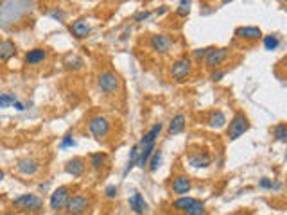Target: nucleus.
<instances>
[{
	"label": "nucleus",
	"instance_id": "obj_16",
	"mask_svg": "<svg viewBox=\"0 0 287 215\" xmlns=\"http://www.w3.org/2000/svg\"><path fill=\"white\" fill-rule=\"evenodd\" d=\"M185 128H187V117L183 113H176L173 119H171V122H169L167 135L169 137H176V135L183 133Z\"/></svg>",
	"mask_w": 287,
	"mask_h": 215
},
{
	"label": "nucleus",
	"instance_id": "obj_18",
	"mask_svg": "<svg viewBox=\"0 0 287 215\" xmlns=\"http://www.w3.org/2000/svg\"><path fill=\"white\" fill-rule=\"evenodd\" d=\"M18 49L14 45L13 40H0V61L2 63H7L16 56Z\"/></svg>",
	"mask_w": 287,
	"mask_h": 215
},
{
	"label": "nucleus",
	"instance_id": "obj_15",
	"mask_svg": "<svg viewBox=\"0 0 287 215\" xmlns=\"http://www.w3.org/2000/svg\"><path fill=\"white\" fill-rule=\"evenodd\" d=\"M187 161L194 169H206V167L212 163V156L206 151H196L187 156Z\"/></svg>",
	"mask_w": 287,
	"mask_h": 215
},
{
	"label": "nucleus",
	"instance_id": "obj_6",
	"mask_svg": "<svg viewBox=\"0 0 287 215\" xmlns=\"http://www.w3.org/2000/svg\"><path fill=\"white\" fill-rule=\"evenodd\" d=\"M173 45H174L173 38L169 36V34H164V32H156V34H153L149 38V49L158 56L169 54Z\"/></svg>",
	"mask_w": 287,
	"mask_h": 215
},
{
	"label": "nucleus",
	"instance_id": "obj_10",
	"mask_svg": "<svg viewBox=\"0 0 287 215\" xmlns=\"http://www.w3.org/2000/svg\"><path fill=\"white\" fill-rule=\"evenodd\" d=\"M70 197V188L69 187H58L54 190V192L50 194L49 197V206L52 212H60L65 208V205H67V201H69Z\"/></svg>",
	"mask_w": 287,
	"mask_h": 215
},
{
	"label": "nucleus",
	"instance_id": "obj_34",
	"mask_svg": "<svg viewBox=\"0 0 287 215\" xmlns=\"http://www.w3.org/2000/svg\"><path fill=\"white\" fill-rule=\"evenodd\" d=\"M149 16H151V11H140V13H137L135 16H133V20H135L137 23H140V22H146Z\"/></svg>",
	"mask_w": 287,
	"mask_h": 215
},
{
	"label": "nucleus",
	"instance_id": "obj_33",
	"mask_svg": "<svg viewBox=\"0 0 287 215\" xmlns=\"http://www.w3.org/2000/svg\"><path fill=\"white\" fill-rule=\"evenodd\" d=\"M76 145V140H74V135H65L63 137V140H61V143H60V147L61 149H69V147H74Z\"/></svg>",
	"mask_w": 287,
	"mask_h": 215
},
{
	"label": "nucleus",
	"instance_id": "obj_7",
	"mask_svg": "<svg viewBox=\"0 0 287 215\" xmlns=\"http://www.w3.org/2000/svg\"><path fill=\"white\" fill-rule=\"evenodd\" d=\"M88 208H90V197L85 196V194L70 196L67 205H65V210L69 215H85Z\"/></svg>",
	"mask_w": 287,
	"mask_h": 215
},
{
	"label": "nucleus",
	"instance_id": "obj_19",
	"mask_svg": "<svg viewBox=\"0 0 287 215\" xmlns=\"http://www.w3.org/2000/svg\"><path fill=\"white\" fill-rule=\"evenodd\" d=\"M206 124H208L210 129H215V131H217V129L226 128L228 119H226V115H224L221 110H215V111H212V113L208 115V119H206Z\"/></svg>",
	"mask_w": 287,
	"mask_h": 215
},
{
	"label": "nucleus",
	"instance_id": "obj_11",
	"mask_svg": "<svg viewBox=\"0 0 287 215\" xmlns=\"http://www.w3.org/2000/svg\"><path fill=\"white\" fill-rule=\"evenodd\" d=\"M233 36L242 41H259V40H262L264 34H262L260 27H257V25H242V27L235 29Z\"/></svg>",
	"mask_w": 287,
	"mask_h": 215
},
{
	"label": "nucleus",
	"instance_id": "obj_35",
	"mask_svg": "<svg viewBox=\"0 0 287 215\" xmlns=\"http://www.w3.org/2000/svg\"><path fill=\"white\" fill-rule=\"evenodd\" d=\"M117 192H119V190H117L115 185H108V187L104 188V194L108 199H115V197H117Z\"/></svg>",
	"mask_w": 287,
	"mask_h": 215
},
{
	"label": "nucleus",
	"instance_id": "obj_27",
	"mask_svg": "<svg viewBox=\"0 0 287 215\" xmlns=\"http://www.w3.org/2000/svg\"><path fill=\"white\" fill-rule=\"evenodd\" d=\"M273 137L278 142H287V124L286 122H278L273 128Z\"/></svg>",
	"mask_w": 287,
	"mask_h": 215
},
{
	"label": "nucleus",
	"instance_id": "obj_24",
	"mask_svg": "<svg viewBox=\"0 0 287 215\" xmlns=\"http://www.w3.org/2000/svg\"><path fill=\"white\" fill-rule=\"evenodd\" d=\"M262 45H264L266 51L273 52L280 47V36L277 34H268V36H262Z\"/></svg>",
	"mask_w": 287,
	"mask_h": 215
},
{
	"label": "nucleus",
	"instance_id": "obj_2",
	"mask_svg": "<svg viewBox=\"0 0 287 215\" xmlns=\"http://www.w3.org/2000/svg\"><path fill=\"white\" fill-rule=\"evenodd\" d=\"M13 208L25 215H34L43 208V199L36 194H22L16 199H13Z\"/></svg>",
	"mask_w": 287,
	"mask_h": 215
},
{
	"label": "nucleus",
	"instance_id": "obj_9",
	"mask_svg": "<svg viewBox=\"0 0 287 215\" xmlns=\"http://www.w3.org/2000/svg\"><path fill=\"white\" fill-rule=\"evenodd\" d=\"M14 169L18 172L20 176H25V178H32V176H36L40 172L41 165L36 158H32V156H23L16 161L14 165Z\"/></svg>",
	"mask_w": 287,
	"mask_h": 215
},
{
	"label": "nucleus",
	"instance_id": "obj_39",
	"mask_svg": "<svg viewBox=\"0 0 287 215\" xmlns=\"http://www.w3.org/2000/svg\"><path fill=\"white\" fill-rule=\"evenodd\" d=\"M167 11H169V7H167V5H162V7H160V9L156 11V14H158V16H164V14L167 13Z\"/></svg>",
	"mask_w": 287,
	"mask_h": 215
},
{
	"label": "nucleus",
	"instance_id": "obj_22",
	"mask_svg": "<svg viewBox=\"0 0 287 215\" xmlns=\"http://www.w3.org/2000/svg\"><path fill=\"white\" fill-rule=\"evenodd\" d=\"M162 160H164V152H162V151H156V149H155V152L151 154L149 161H147V167H146V169L149 170V172H156V170L160 169V165H162Z\"/></svg>",
	"mask_w": 287,
	"mask_h": 215
},
{
	"label": "nucleus",
	"instance_id": "obj_21",
	"mask_svg": "<svg viewBox=\"0 0 287 215\" xmlns=\"http://www.w3.org/2000/svg\"><path fill=\"white\" fill-rule=\"evenodd\" d=\"M63 65H65V69H69V70H81L85 61L76 54H67L63 60Z\"/></svg>",
	"mask_w": 287,
	"mask_h": 215
},
{
	"label": "nucleus",
	"instance_id": "obj_20",
	"mask_svg": "<svg viewBox=\"0 0 287 215\" xmlns=\"http://www.w3.org/2000/svg\"><path fill=\"white\" fill-rule=\"evenodd\" d=\"M129 206H131V210L138 215H144L147 212V203L144 201L142 194H138V192H135L131 197H129Z\"/></svg>",
	"mask_w": 287,
	"mask_h": 215
},
{
	"label": "nucleus",
	"instance_id": "obj_36",
	"mask_svg": "<svg viewBox=\"0 0 287 215\" xmlns=\"http://www.w3.org/2000/svg\"><path fill=\"white\" fill-rule=\"evenodd\" d=\"M259 187L260 188H264V190H271V188L275 187V183H273V179H269V178H262L259 181Z\"/></svg>",
	"mask_w": 287,
	"mask_h": 215
},
{
	"label": "nucleus",
	"instance_id": "obj_32",
	"mask_svg": "<svg viewBox=\"0 0 287 215\" xmlns=\"http://www.w3.org/2000/svg\"><path fill=\"white\" fill-rule=\"evenodd\" d=\"M226 75V70L223 69H212V72H210V81L212 82H219L221 79Z\"/></svg>",
	"mask_w": 287,
	"mask_h": 215
},
{
	"label": "nucleus",
	"instance_id": "obj_41",
	"mask_svg": "<svg viewBox=\"0 0 287 215\" xmlns=\"http://www.w3.org/2000/svg\"><path fill=\"white\" fill-rule=\"evenodd\" d=\"M2 215H18V214H16V212H4Z\"/></svg>",
	"mask_w": 287,
	"mask_h": 215
},
{
	"label": "nucleus",
	"instance_id": "obj_25",
	"mask_svg": "<svg viewBox=\"0 0 287 215\" xmlns=\"http://www.w3.org/2000/svg\"><path fill=\"white\" fill-rule=\"evenodd\" d=\"M104 165H106V154H104V152H94V154H90V167L96 170V172H99Z\"/></svg>",
	"mask_w": 287,
	"mask_h": 215
},
{
	"label": "nucleus",
	"instance_id": "obj_40",
	"mask_svg": "<svg viewBox=\"0 0 287 215\" xmlns=\"http://www.w3.org/2000/svg\"><path fill=\"white\" fill-rule=\"evenodd\" d=\"M5 178V172H4V170H2V169H0V181H2V179H4Z\"/></svg>",
	"mask_w": 287,
	"mask_h": 215
},
{
	"label": "nucleus",
	"instance_id": "obj_28",
	"mask_svg": "<svg viewBox=\"0 0 287 215\" xmlns=\"http://www.w3.org/2000/svg\"><path fill=\"white\" fill-rule=\"evenodd\" d=\"M191 4L192 0H180L178 9H176V14H178L180 18H187L189 14H191Z\"/></svg>",
	"mask_w": 287,
	"mask_h": 215
},
{
	"label": "nucleus",
	"instance_id": "obj_1",
	"mask_svg": "<svg viewBox=\"0 0 287 215\" xmlns=\"http://www.w3.org/2000/svg\"><path fill=\"white\" fill-rule=\"evenodd\" d=\"M97 88L106 97H115L120 92V77L111 70H102L97 73Z\"/></svg>",
	"mask_w": 287,
	"mask_h": 215
},
{
	"label": "nucleus",
	"instance_id": "obj_4",
	"mask_svg": "<svg viewBox=\"0 0 287 215\" xmlns=\"http://www.w3.org/2000/svg\"><path fill=\"white\" fill-rule=\"evenodd\" d=\"M88 131H90L92 137L100 142V140L108 138L109 133H111V122H109V119H106L104 115H96L88 120Z\"/></svg>",
	"mask_w": 287,
	"mask_h": 215
},
{
	"label": "nucleus",
	"instance_id": "obj_12",
	"mask_svg": "<svg viewBox=\"0 0 287 215\" xmlns=\"http://www.w3.org/2000/svg\"><path fill=\"white\" fill-rule=\"evenodd\" d=\"M69 31L76 40H85V38L90 36L92 27L90 23L87 22V18H78L69 23Z\"/></svg>",
	"mask_w": 287,
	"mask_h": 215
},
{
	"label": "nucleus",
	"instance_id": "obj_23",
	"mask_svg": "<svg viewBox=\"0 0 287 215\" xmlns=\"http://www.w3.org/2000/svg\"><path fill=\"white\" fill-rule=\"evenodd\" d=\"M194 203V197H191V196H180L176 201L173 203V208L176 212H182V214H185L187 212V208L189 206Z\"/></svg>",
	"mask_w": 287,
	"mask_h": 215
},
{
	"label": "nucleus",
	"instance_id": "obj_30",
	"mask_svg": "<svg viewBox=\"0 0 287 215\" xmlns=\"http://www.w3.org/2000/svg\"><path fill=\"white\" fill-rule=\"evenodd\" d=\"M14 101H18V97L14 93H0V108H9Z\"/></svg>",
	"mask_w": 287,
	"mask_h": 215
},
{
	"label": "nucleus",
	"instance_id": "obj_3",
	"mask_svg": "<svg viewBox=\"0 0 287 215\" xmlns=\"http://www.w3.org/2000/svg\"><path fill=\"white\" fill-rule=\"evenodd\" d=\"M226 126H228L226 137L230 142H233V140H239L244 133H248V129H250V120H248V117L242 113V111H237Z\"/></svg>",
	"mask_w": 287,
	"mask_h": 215
},
{
	"label": "nucleus",
	"instance_id": "obj_5",
	"mask_svg": "<svg viewBox=\"0 0 287 215\" xmlns=\"http://www.w3.org/2000/svg\"><path fill=\"white\" fill-rule=\"evenodd\" d=\"M192 70H194V63L191 58H180L171 65V77L176 82H185L191 77Z\"/></svg>",
	"mask_w": 287,
	"mask_h": 215
},
{
	"label": "nucleus",
	"instance_id": "obj_17",
	"mask_svg": "<svg viewBox=\"0 0 287 215\" xmlns=\"http://www.w3.org/2000/svg\"><path fill=\"white\" fill-rule=\"evenodd\" d=\"M85 170H87V161L83 158H72L65 165V172L70 174L72 178H81L85 174Z\"/></svg>",
	"mask_w": 287,
	"mask_h": 215
},
{
	"label": "nucleus",
	"instance_id": "obj_31",
	"mask_svg": "<svg viewBox=\"0 0 287 215\" xmlns=\"http://www.w3.org/2000/svg\"><path fill=\"white\" fill-rule=\"evenodd\" d=\"M47 14H49L50 18L58 20V22H61V23H63V22H65V18H67V13H65V11H61L60 7H54V9H50Z\"/></svg>",
	"mask_w": 287,
	"mask_h": 215
},
{
	"label": "nucleus",
	"instance_id": "obj_26",
	"mask_svg": "<svg viewBox=\"0 0 287 215\" xmlns=\"http://www.w3.org/2000/svg\"><path fill=\"white\" fill-rule=\"evenodd\" d=\"M185 215H206V206H205V203L199 201V199H194V203H192V205L187 208Z\"/></svg>",
	"mask_w": 287,
	"mask_h": 215
},
{
	"label": "nucleus",
	"instance_id": "obj_14",
	"mask_svg": "<svg viewBox=\"0 0 287 215\" xmlns=\"http://www.w3.org/2000/svg\"><path fill=\"white\" fill-rule=\"evenodd\" d=\"M47 60H49V52L43 47H34L25 52V65L29 67H38V65L45 63Z\"/></svg>",
	"mask_w": 287,
	"mask_h": 215
},
{
	"label": "nucleus",
	"instance_id": "obj_38",
	"mask_svg": "<svg viewBox=\"0 0 287 215\" xmlns=\"http://www.w3.org/2000/svg\"><path fill=\"white\" fill-rule=\"evenodd\" d=\"M13 108H14L16 111H23V110H25V106H23L20 101H14V102H13Z\"/></svg>",
	"mask_w": 287,
	"mask_h": 215
},
{
	"label": "nucleus",
	"instance_id": "obj_37",
	"mask_svg": "<svg viewBox=\"0 0 287 215\" xmlns=\"http://www.w3.org/2000/svg\"><path fill=\"white\" fill-rule=\"evenodd\" d=\"M208 51H210V47H206V49H197V51H194V58H196L197 61L205 60V56L208 54Z\"/></svg>",
	"mask_w": 287,
	"mask_h": 215
},
{
	"label": "nucleus",
	"instance_id": "obj_8",
	"mask_svg": "<svg viewBox=\"0 0 287 215\" xmlns=\"http://www.w3.org/2000/svg\"><path fill=\"white\" fill-rule=\"evenodd\" d=\"M228 56H230V49H228V47H210V51L208 54L205 56L203 63H205V67L210 70L219 69V67L228 60Z\"/></svg>",
	"mask_w": 287,
	"mask_h": 215
},
{
	"label": "nucleus",
	"instance_id": "obj_29",
	"mask_svg": "<svg viewBox=\"0 0 287 215\" xmlns=\"http://www.w3.org/2000/svg\"><path fill=\"white\" fill-rule=\"evenodd\" d=\"M137 160H138V147L133 145L131 152H129V158H128V165H126V169H124V176L128 174L133 167H137Z\"/></svg>",
	"mask_w": 287,
	"mask_h": 215
},
{
	"label": "nucleus",
	"instance_id": "obj_13",
	"mask_svg": "<svg viewBox=\"0 0 287 215\" xmlns=\"http://www.w3.org/2000/svg\"><path fill=\"white\" fill-rule=\"evenodd\" d=\"M171 190L176 196H187L192 190V179L187 174H178L173 178V183H171Z\"/></svg>",
	"mask_w": 287,
	"mask_h": 215
}]
</instances>
